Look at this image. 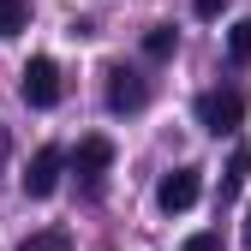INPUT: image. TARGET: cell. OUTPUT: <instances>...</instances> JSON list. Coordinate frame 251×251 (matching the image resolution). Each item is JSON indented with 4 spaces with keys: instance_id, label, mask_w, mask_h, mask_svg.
<instances>
[{
    "instance_id": "1",
    "label": "cell",
    "mask_w": 251,
    "mask_h": 251,
    "mask_svg": "<svg viewBox=\"0 0 251 251\" xmlns=\"http://www.w3.org/2000/svg\"><path fill=\"white\" fill-rule=\"evenodd\" d=\"M239 120H245L239 90H203V96H198V126H203V132L227 138V132H239Z\"/></svg>"
},
{
    "instance_id": "2",
    "label": "cell",
    "mask_w": 251,
    "mask_h": 251,
    "mask_svg": "<svg viewBox=\"0 0 251 251\" xmlns=\"http://www.w3.org/2000/svg\"><path fill=\"white\" fill-rule=\"evenodd\" d=\"M203 198V174L198 168H174V174H162V185H155V203H162L168 215H185Z\"/></svg>"
},
{
    "instance_id": "3",
    "label": "cell",
    "mask_w": 251,
    "mask_h": 251,
    "mask_svg": "<svg viewBox=\"0 0 251 251\" xmlns=\"http://www.w3.org/2000/svg\"><path fill=\"white\" fill-rule=\"evenodd\" d=\"M60 168H66V150L42 144L36 155H30V168H24V198H54V185H60Z\"/></svg>"
},
{
    "instance_id": "4",
    "label": "cell",
    "mask_w": 251,
    "mask_h": 251,
    "mask_svg": "<svg viewBox=\"0 0 251 251\" xmlns=\"http://www.w3.org/2000/svg\"><path fill=\"white\" fill-rule=\"evenodd\" d=\"M24 102L30 108H54L60 102V66H54V60L48 54H36V60H30V66H24Z\"/></svg>"
},
{
    "instance_id": "5",
    "label": "cell",
    "mask_w": 251,
    "mask_h": 251,
    "mask_svg": "<svg viewBox=\"0 0 251 251\" xmlns=\"http://www.w3.org/2000/svg\"><path fill=\"white\" fill-rule=\"evenodd\" d=\"M144 102H150V84H144L132 66H114V72H108V108H114V114H138Z\"/></svg>"
},
{
    "instance_id": "6",
    "label": "cell",
    "mask_w": 251,
    "mask_h": 251,
    "mask_svg": "<svg viewBox=\"0 0 251 251\" xmlns=\"http://www.w3.org/2000/svg\"><path fill=\"white\" fill-rule=\"evenodd\" d=\"M108 168H114V144H108V138H84V144H78V155H72V174L90 185V192H96Z\"/></svg>"
},
{
    "instance_id": "7",
    "label": "cell",
    "mask_w": 251,
    "mask_h": 251,
    "mask_svg": "<svg viewBox=\"0 0 251 251\" xmlns=\"http://www.w3.org/2000/svg\"><path fill=\"white\" fill-rule=\"evenodd\" d=\"M245 179H251V150H233V162H227V174H222V203H233V198L245 192Z\"/></svg>"
},
{
    "instance_id": "8",
    "label": "cell",
    "mask_w": 251,
    "mask_h": 251,
    "mask_svg": "<svg viewBox=\"0 0 251 251\" xmlns=\"http://www.w3.org/2000/svg\"><path fill=\"white\" fill-rule=\"evenodd\" d=\"M24 24H30V6H24V0H0V42H12Z\"/></svg>"
},
{
    "instance_id": "9",
    "label": "cell",
    "mask_w": 251,
    "mask_h": 251,
    "mask_svg": "<svg viewBox=\"0 0 251 251\" xmlns=\"http://www.w3.org/2000/svg\"><path fill=\"white\" fill-rule=\"evenodd\" d=\"M174 48H179V36H174V24H155L150 36H144V54H150V60H168Z\"/></svg>"
},
{
    "instance_id": "10",
    "label": "cell",
    "mask_w": 251,
    "mask_h": 251,
    "mask_svg": "<svg viewBox=\"0 0 251 251\" xmlns=\"http://www.w3.org/2000/svg\"><path fill=\"white\" fill-rule=\"evenodd\" d=\"M18 251H72V233L66 227H48V233H30Z\"/></svg>"
},
{
    "instance_id": "11",
    "label": "cell",
    "mask_w": 251,
    "mask_h": 251,
    "mask_svg": "<svg viewBox=\"0 0 251 251\" xmlns=\"http://www.w3.org/2000/svg\"><path fill=\"white\" fill-rule=\"evenodd\" d=\"M227 60H233V66H245V60H251V18H239V24L227 30Z\"/></svg>"
},
{
    "instance_id": "12",
    "label": "cell",
    "mask_w": 251,
    "mask_h": 251,
    "mask_svg": "<svg viewBox=\"0 0 251 251\" xmlns=\"http://www.w3.org/2000/svg\"><path fill=\"white\" fill-rule=\"evenodd\" d=\"M185 251H222V239H215V233H192V239H185Z\"/></svg>"
},
{
    "instance_id": "13",
    "label": "cell",
    "mask_w": 251,
    "mask_h": 251,
    "mask_svg": "<svg viewBox=\"0 0 251 251\" xmlns=\"http://www.w3.org/2000/svg\"><path fill=\"white\" fill-rule=\"evenodd\" d=\"M192 6H198V18H222V6H227V0H192Z\"/></svg>"
},
{
    "instance_id": "14",
    "label": "cell",
    "mask_w": 251,
    "mask_h": 251,
    "mask_svg": "<svg viewBox=\"0 0 251 251\" xmlns=\"http://www.w3.org/2000/svg\"><path fill=\"white\" fill-rule=\"evenodd\" d=\"M6 150H12V138H6V132H0V168H6Z\"/></svg>"
},
{
    "instance_id": "15",
    "label": "cell",
    "mask_w": 251,
    "mask_h": 251,
    "mask_svg": "<svg viewBox=\"0 0 251 251\" xmlns=\"http://www.w3.org/2000/svg\"><path fill=\"white\" fill-rule=\"evenodd\" d=\"M245 245H251V222H245Z\"/></svg>"
}]
</instances>
